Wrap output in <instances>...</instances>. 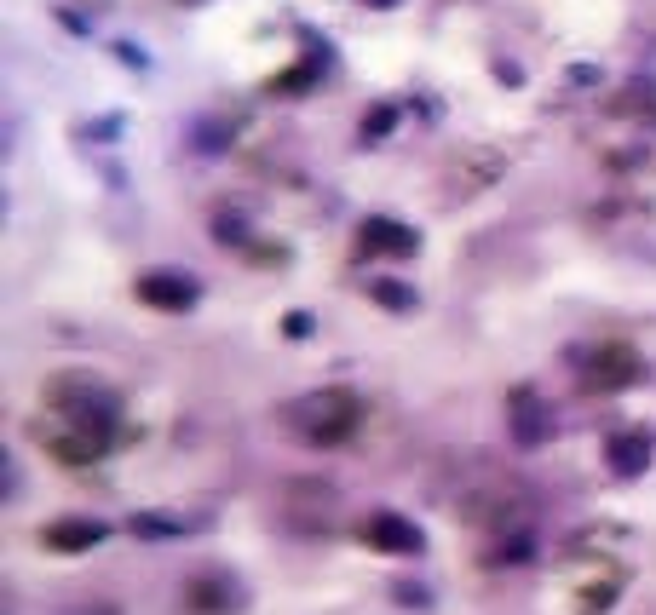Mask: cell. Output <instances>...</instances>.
<instances>
[{
	"label": "cell",
	"mask_w": 656,
	"mask_h": 615,
	"mask_svg": "<svg viewBox=\"0 0 656 615\" xmlns=\"http://www.w3.org/2000/svg\"><path fill=\"white\" fill-rule=\"evenodd\" d=\"M133 529H139V535H185L179 524H162V518H133Z\"/></svg>",
	"instance_id": "cell-12"
},
{
	"label": "cell",
	"mask_w": 656,
	"mask_h": 615,
	"mask_svg": "<svg viewBox=\"0 0 656 615\" xmlns=\"http://www.w3.org/2000/svg\"><path fill=\"white\" fill-rule=\"evenodd\" d=\"M392 121H398V110H392V104H375V110L363 115V138H369V144L386 138V133H392Z\"/></svg>",
	"instance_id": "cell-11"
},
{
	"label": "cell",
	"mask_w": 656,
	"mask_h": 615,
	"mask_svg": "<svg viewBox=\"0 0 656 615\" xmlns=\"http://www.w3.org/2000/svg\"><path fill=\"white\" fill-rule=\"evenodd\" d=\"M288 420H294V432H300L305 443H323V449H334V443H346V437L357 432L363 403H357L352 391L328 386V391H311V397H300V403L288 409Z\"/></svg>",
	"instance_id": "cell-1"
},
{
	"label": "cell",
	"mask_w": 656,
	"mask_h": 615,
	"mask_svg": "<svg viewBox=\"0 0 656 615\" xmlns=\"http://www.w3.org/2000/svg\"><path fill=\"white\" fill-rule=\"evenodd\" d=\"M639 357H633L628 345H605V351H593V368H587V386L599 391H616V386H633L639 380Z\"/></svg>",
	"instance_id": "cell-6"
},
{
	"label": "cell",
	"mask_w": 656,
	"mask_h": 615,
	"mask_svg": "<svg viewBox=\"0 0 656 615\" xmlns=\"http://www.w3.org/2000/svg\"><path fill=\"white\" fill-rule=\"evenodd\" d=\"M288 334H294V340H305V334H311V317H305V311H294V317H288Z\"/></svg>",
	"instance_id": "cell-14"
},
{
	"label": "cell",
	"mask_w": 656,
	"mask_h": 615,
	"mask_svg": "<svg viewBox=\"0 0 656 615\" xmlns=\"http://www.w3.org/2000/svg\"><path fill=\"white\" fill-rule=\"evenodd\" d=\"M41 541H47L52 552H93L98 541H104V524H98V518H52V524L41 529Z\"/></svg>",
	"instance_id": "cell-8"
},
{
	"label": "cell",
	"mask_w": 656,
	"mask_h": 615,
	"mask_svg": "<svg viewBox=\"0 0 656 615\" xmlns=\"http://www.w3.org/2000/svg\"><path fill=\"white\" fill-rule=\"evenodd\" d=\"M75 615H116V604H98V610H75Z\"/></svg>",
	"instance_id": "cell-16"
},
{
	"label": "cell",
	"mask_w": 656,
	"mask_h": 615,
	"mask_svg": "<svg viewBox=\"0 0 656 615\" xmlns=\"http://www.w3.org/2000/svg\"><path fill=\"white\" fill-rule=\"evenodd\" d=\"M242 598H236V587L225 581V575H196V581H185V610L196 615H231Z\"/></svg>",
	"instance_id": "cell-7"
},
{
	"label": "cell",
	"mask_w": 656,
	"mask_h": 615,
	"mask_svg": "<svg viewBox=\"0 0 656 615\" xmlns=\"http://www.w3.org/2000/svg\"><path fill=\"white\" fill-rule=\"evenodd\" d=\"M213 236H219V242H242V219H219Z\"/></svg>",
	"instance_id": "cell-13"
},
{
	"label": "cell",
	"mask_w": 656,
	"mask_h": 615,
	"mask_svg": "<svg viewBox=\"0 0 656 615\" xmlns=\"http://www.w3.org/2000/svg\"><path fill=\"white\" fill-rule=\"evenodd\" d=\"M363 541H369V552H386V558H421L426 552V529L415 524V518L392 512V506H380V512L363 518Z\"/></svg>",
	"instance_id": "cell-2"
},
{
	"label": "cell",
	"mask_w": 656,
	"mask_h": 615,
	"mask_svg": "<svg viewBox=\"0 0 656 615\" xmlns=\"http://www.w3.org/2000/svg\"><path fill=\"white\" fill-rule=\"evenodd\" d=\"M507 426H513V437L524 449H536V443L553 437V414H547V403H541L536 391L524 386V391H513V403H507Z\"/></svg>",
	"instance_id": "cell-3"
},
{
	"label": "cell",
	"mask_w": 656,
	"mask_h": 615,
	"mask_svg": "<svg viewBox=\"0 0 656 615\" xmlns=\"http://www.w3.org/2000/svg\"><path fill=\"white\" fill-rule=\"evenodd\" d=\"M605 455H610V472H616V478H639V472L651 466V437L645 432H616L605 443Z\"/></svg>",
	"instance_id": "cell-9"
},
{
	"label": "cell",
	"mask_w": 656,
	"mask_h": 615,
	"mask_svg": "<svg viewBox=\"0 0 656 615\" xmlns=\"http://www.w3.org/2000/svg\"><path fill=\"white\" fill-rule=\"evenodd\" d=\"M139 299L156 305V311H190V305H196V282H190L185 271H144Z\"/></svg>",
	"instance_id": "cell-4"
},
{
	"label": "cell",
	"mask_w": 656,
	"mask_h": 615,
	"mask_svg": "<svg viewBox=\"0 0 656 615\" xmlns=\"http://www.w3.org/2000/svg\"><path fill=\"white\" fill-rule=\"evenodd\" d=\"M369 294L392 311H415V288H398V282H369Z\"/></svg>",
	"instance_id": "cell-10"
},
{
	"label": "cell",
	"mask_w": 656,
	"mask_h": 615,
	"mask_svg": "<svg viewBox=\"0 0 656 615\" xmlns=\"http://www.w3.org/2000/svg\"><path fill=\"white\" fill-rule=\"evenodd\" d=\"M357 248H363V253H392V259H409V253L421 248V236L403 225V219H386V213H375V219H363Z\"/></svg>",
	"instance_id": "cell-5"
},
{
	"label": "cell",
	"mask_w": 656,
	"mask_h": 615,
	"mask_svg": "<svg viewBox=\"0 0 656 615\" xmlns=\"http://www.w3.org/2000/svg\"><path fill=\"white\" fill-rule=\"evenodd\" d=\"M398 604H432V598H426V587H398Z\"/></svg>",
	"instance_id": "cell-15"
}]
</instances>
